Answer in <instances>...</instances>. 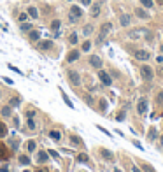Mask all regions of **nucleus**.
Masks as SVG:
<instances>
[{
    "label": "nucleus",
    "mask_w": 163,
    "mask_h": 172,
    "mask_svg": "<svg viewBox=\"0 0 163 172\" xmlns=\"http://www.w3.org/2000/svg\"><path fill=\"white\" fill-rule=\"evenodd\" d=\"M128 39H132V40H139V39L149 40L151 39V34H149V30H147V28H137V30L128 32Z\"/></svg>",
    "instance_id": "nucleus-1"
},
{
    "label": "nucleus",
    "mask_w": 163,
    "mask_h": 172,
    "mask_svg": "<svg viewBox=\"0 0 163 172\" xmlns=\"http://www.w3.org/2000/svg\"><path fill=\"white\" fill-rule=\"evenodd\" d=\"M81 16H83V9H81L79 5H72V7H70V13H69V21H70V23L79 21Z\"/></svg>",
    "instance_id": "nucleus-2"
},
{
    "label": "nucleus",
    "mask_w": 163,
    "mask_h": 172,
    "mask_svg": "<svg viewBox=\"0 0 163 172\" xmlns=\"http://www.w3.org/2000/svg\"><path fill=\"white\" fill-rule=\"evenodd\" d=\"M110 28H112V25H110V23H104V25L100 27V34H98V39H97L98 44H102V42H104V39H105V35L110 32Z\"/></svg>",
    "instance_id": "nucleus-3"
},
{
    "label": "nucleus",
    "mask_w": 163,
    "mask_h": 172,
    "mask_svg": "<svg viewBox=\"0 0 163 172\" xmlns=\"http://www.w3.org/2000/svg\"><path fill=\"white\" fill-rule=\"evenodd\" d=\"M140 74H142V77H144V81H153V77H154V72L149 65H142Z\"/></svg>",
    "instance_id": "nucleus-4"
},
{
    "label": "nucleus",
    "mask_w": 163,
    "mask_h": 172,
    "mask_svg": "<svg viewBox=\"0 0 163 172\" xmlns=\"http://www.w3.org/2000/svg\"><path fill=\"white\" fill-rule=\"evenodd\" d=\"M67 76H69V81H70V84H74V86H79L81 84V76L77 70H69L67 72Z\"/></svg>",
    "instance_id": "nucleus-5"
},
{
    "label": "nucleus",
    "mask_w": 163,
    "mask_h": 172,
    "mask_svg": "<svg viewBox=\"0 0 163 172\" xmlns=\"http://www.w3.org/2000/svg\"><path fill=\"white\" fill-rule=\"evenodd\" d=\"M133 56H135L137 60H140V62H145V60H149L151 58V53L149 51H145V49H137L135 53H133Z\"/></svg>",
    "instance_id": "nucleus-6"
},
{
    "label": "nucleus",
    "mask_w": 163,
    "mask_h": 172,
    "mask_svg": "<svg viewBox=\"0 0 163 172\" xmlns=\"http://www.w3.org/2000/svg\"><path fill=\"white\" fill-rule=\"evenodd\" d=\"M98 77H100L102 84H105V86H110V84H112V79H110V76L107 74L105 70H100V72H98Z\"/></svg>",
    "instance_id": "nucleus-7"
},
{
    "label": "nucleus",
    "mask_w": 163,
    "mask_h": 172,
    "mask_svg": "<svg viewBox=\"0 0 163 172\" xmlns=\"http://www.w3.org/2000/svg\"><path fill=\"white\" fill-rule=\"evenodd\" d=\"M100 9H102L100 2H97V4H91V9H89V16H91V18H98V16H100Z\"/></svg>",
    "instance_id": "nucleus-8"
},
{
    "label": "nucleus",
    "mask_w": 163,
    "mask_h": 172,
    "mask_svg": "<svg viewBox=\"0 0 163 172\" xmlns=\"http://www.w3.org/2000/svg\"><path fill=\"white\" fill-rule=\"evenodd\" d=\"M89 65L95 67V69H100L102 67V58L97 56V55H91V56H89Z\"/></svg>",
    "instance_id": "nucleus-9"
},
{
    "label": "nucleus",
    "mask_w": 163,
    "mask_h": 172,
    "mask_svg": "<svg viewBox=\"0 0 163 172\" xmlns=\"http://www.w3.org/2000/svg\"><path fill=\"white\" fill-rule=\"evenodd\" d=\"M135 16L140 19H149V13L144 9V7H137L135 9Z\"/></svg>",
    "instance_id": "nucleus-10"
},
{
    "label": "nucleus",
    "mask_w": 163,
    "mask_h": 172,
    "mask_svg": "<svg viewBox=\"0 0 163 172\" xmlns=\"http://www.w3.org/2000/svg\"><path fill=\"white\" fill-rule=\"evenodd\" d=\"M119 23H121V27H128V25L132 23L130 14H119Z\"/></svg>",
    "instance_id": "nucleus-11"
},
{
    "label": "nucleus",
    "mask_w": 163,
    "mask_h": 172,
    "mask_svg": "<svg viewBox=\"0 0 163 172\" xmlns=\"http://www.w3.org/2000/svg\"><path fill=\"white\" fill-rule=\"evenodd\" d=\"M27 14L30 16L32 19H39V16H40L39 11H37V7H33V5H30V7L27 9Z\"/></svg>",
    "instance_id": "nucleus-12"
},
{
    "label": "nucleus",
    "mask_w": 163,
    "mask_h": 172,
    "mask_svg": "<svg viewBox=\"0 0 163 172\" xmlns=\"http://www.w3.org/2000/svg\"><path fill=\"white\" fill-rule=\"evenodd\" d=\"M28 39H30L32 42H37V40L40 39V32H39V30H33V28H32V30L28 32Z\"/></svg>",
    "instance_id": "nucleus-13"
},
{
    "label": "nucleus",
    "mask_w": 163,
    "mask_h": 172,
    "mask_svg": "<svg viewBox=\"0 0 163 172\" xmlns=\"http://www.w3.org/2000/svg\"><path fill=\"white\" fill-rule=\"evenodd\" d=\"M137 111H139V114H144L145 111H147V102L142 98V100H139V106H137Z\"/></svg>",
    "instance_id": "nucleus-14"
},
{
    "label": "nucleus",
    "mask_w": 163,
    "mask_h": 172,
    "mask_svg": "<svg viewBox=\"0 0 163 172\" xmlns=\"http://www.w3.org/2000/svg\"><path fill=\"white\" fill-rule=\"evenodd\" d=\"M49 160V154L46 153V151H39V154H37V162L39 163H46Z\"/></svg>",
    "instance_id": "nucleus-15"
},
{
    "label": "nucleus",
    "mask_w": 163,
    "mask_h": 172,
    "mask_svg": "<svg viewBox=\"0 0 163 172\" xmlns=\"http://www.w3.org/2000/svg\"><path fill=\"white\" fill-rule=\"evenodd\" d=\"M0 114L4 116V118H9V116L13 114V107H11V106H5V107H2V109H0Z\"/></svg>",
    "instance_id": "nucleus-16"
},
{
    "label": "nucleus",
    "mask_w": 163,
    "mask_h": 172,
    "mask_svg": "<svg viewBox=\"0 0 163 172\" xmlns=\"http://www.w3.org/2000/svg\"><path fill=\"white\" fill-rule=\"evenodd\" d=\"M60 27H62V21H60V19H54L53 23H51V30L54 32V34H60Z\"/></svg>",
    "instance_id": "nucleus-17"
},
{
    "label": "nucleus",
    "mask_w": 163,
    "mask_h": 172,
    "mask_svg": "<svg viewBox=\"0 0 163 172\" xmlns=\"http://www.w3.org/2000/svg\"><path fill=\"white\" fill-rule=\"evenodd\" d=\"M53 48V40H42V42H39V49H51Z\"/></svg>",
    "instance_id": "nucleus-18"
},
{
    "label": "nucleus",
    "mask_w": 163,
    "mask_h": 172,
    "mask_svg": "<svg viewBox=\"0 0 163 172\" xmlns=\"http://www.w3.org/2000/svg\"><path fill=\"white\" fill-rule=\"evenodd\" d=\"M79 51H70V53H69V56H67V62L69 63H72V62H75V60H77V58H79Z\"/></svg>",
    "instance_id": "nucleus-19"
},
{
    "label": "nucleus",
    "mask_w": 163,
    "mask_h": 172,
    "mask_svg": "<svg viewBox=\"0 0 163 172\" xmlns=\"http://www.w3.org/2000/svg\"><path fill=\"white\" fill-rule=\"evenodd\" d=\"M93 34V25H86V27L83 28V35L84 37H89Z\"/></svg>",
    "instance_id": "nucleus-20"
},
{
    "label": "nucleus",
    "mask_w": 163,
    "mask_h": 172,
    "mask_svg": "<svg viewBox=\"0 0 163 172\" xmlns=\"http://www.w3.org/2000/svg\"><path fill=\"white\" fill-rule=\"evenodd\" d=\"M19 28H21V32H30L32 28H33V25H32V23L23 21V23H21V27H19Z\"/></svg>",
    "instance_id": "nucleus-21"
},
{
    "label": "nucleus",
    "mask_w": 163,
    "mask_h": 172,
    "mask_svg": "<svg viewBox=\"0 0 163 172\" xmlns=\"http://www.w3.org/2000/svg\"><path fill=\"white\" fill-rule=\"evenodd\" d=\"M49 137H51L53 141H60V139H62V133L56 132V130H51V132H49Z\"/></svg>",
    "instance_id": "nucleus-22"
},
{
    "label": "nucleus",
    "mask_w": 163,
    "mask_h": 172,
    "mask_svg": "<svg viewBox=\"0 0 163 172\" xmlns=\"http://www.w3.org/2000/svg\"><path fill=\"white\" fill-rule=\"evenodd\" d=\"M140 4H142V7H145V9H151L154 5V0H140Z\"/></svg>",
    "instance_id": "nucleus-23"
},
{
    "label": "nucleus",
    "mask_w": 163,
    "mask_h": 172,
    "mask_svg": "<svg viewBox=\"0 0 163 172\" xmlns=\"http://www.w3.org/2000/svg\"><path fill=\"white\" fill-rule=\"evenodd\" d=\"M18 162L21 163V165H30V158H28V156H25V154H21V156H19Z\"/></svg>",
    "instance_id": "nucleus-24"
},
{
    "label": "nucleus",
    "mask_w": 163,
    "mask_h": 172,
    "mask_svg": "<svg viewBox=\"0 0 163 172\" xmlns=\"http://www.w3.org/2000/svg\"><path fill=\"white\" fill-rule=\"evenodd\" d=\"M69 42H70L72 46L77 44V34H75V32H72V34H70V37H69Z\"/></svg>",
    "instance_id": "nucleus-25"
},
{
    "label": "nucleus",
    "mask_w": 163,
    "mask_h": 172,
    "mask_svg": "<svg viewBox=\"0 0 163 172\" xmlns=\"http://www.w3.org/2000/svg\"><path fill=\"white\" fill-rule=\"evenodd\" d=\"M27 125H28V128H30V130H35V128H37V123L33 121V118H28Z\"/></svg>",
    "instance_id": "nucleus-26"
},
{
    "label": "nucleus",
    "mask_w": 163,
    "mask_h": 172,
    "mask_svg": "<svg viewBox=\"0 0 163 172\" xmlns=\"http://www.w3.org/2000/svg\"><path fill=\"white\" fill-rule=\"evenodd\" d=\"M35 148H37V142H35V141H30V142L27 144V149L30 151V153H32V151H35Z\"/></svg>",
    "instance_id": "nucleus-27"
},
{
    "label": "nucleus",
    "mask_w": 163,
    "mask_h": 172,
    "mask_svg": "<svg viewBox=\"0 0 163 172\" xmlns=\"http://www.w3.org/2000/svg\"><path fill=\"white\" fill-rule=\"evenodd\" d=\"M81 49H83V51H89V49H91V40H84Z\"/></svg>",
    "instance_id": "nucleus-28"
},
{
    "label": "nucleus",
    "mask_w": 163,
    "mask_h": 172,
    "mask_svg": "<svg viewBox=\"0 0 163 172\" xmlns=\"http://www.w3.org/2000/svg\"><path fill=\"white\" fill-rule=\"evenodd\" d=\"M7 135V127L4 123H0V137H5Z\"/></svg>",
    "instance_id": "nucleus-29"
},
{
    "label": "nucleus",
    "mask_w": 163,
    "mask_h": 172,
    "mask_svg": "<svg viewBox=\"0 0 163 172\" xmlns=\"http://www.w3.org/2000/svg\"><path fill=\"white\" fill-rule=\"evenodd\" d=\"M149 139H151V141L156 139V128H151V130H149Z\"/></svg>",
    "instance_id": "nucleus-30"
},
{
    "label": "nucleus",
    "mask_w": 163,
    "mask_h": 172,
    "mask_svg": "<svg viewBox=\"0 0 163 172\" xmlns=\"http://www.w3.org/2000/svg\"><path fill=\"white\" fill-rule=\"evenodd\" d=\"M77 160H79V162H88V154H79Z\"/></svg>",
    "instance_id": "nucleus-31"
},
{
    "label": "nucleus",
    "mask_w": 163,
    "mask_h": 172,
    "mask_svg": "<svg viewBox=\"0 0 163 172\" xmlns=\"http://www.w3.org/2000/svg\"><path fill=\"white\" fill-rule=\"evenodd\" d=\"M27 18H28V14L27 13H21V14H19V21H27Z\"/></svg>",
    "instance_id": "nucleus-32"
},
{
    "label": "nucleus",
    "mask_w": 163,
    "mask_h": 172,
    "mask_svg": "<svg viewBox=\"0 0 163 172\" xmlns=\"http://www.w3.org/2000/svg\"><path fill=\"white\" fill-rule=\"evenodd\" d=\"M63 100H65V104H67V106H69V107H74V106H72V102L69 100V97H67L65 93H63Z\"/></svg>",
    "instance_id": "nucleus-33"
},
{
    "label": "nucleus",
    "mask_w": 163,
    "mask_h": 172,
    "mask_svg": "<svg viewBox=\"0 0 163 172\" xmlns=\"http://www.w3.org/2000/svg\"><path fill=\"white\" fill-rule=\"evenodd\" d=\"M13 123H14V127H16V128H19V118H18V116H14V118H13Z\"/></svg>",
    "instance_id": "nucleus-34"
},
{
    "label": "nucleus",
    "mask_w": 163,
    "mask_h": 172,
    "mask_svg": "<svg viewBox=\"0 0 163 172\" xmlns=\"http://www.w3.org/2000/svg\"><path fill=\"white\" fill-rule=\"evenodd\" d=\"M102 154H104V158H112V154H110L107 149H104V151H102Z\"/></svg>",
    "instance_id": "nucleus-35"
},
{
    "label": "nucleus",
    "mask_w": 163,
    "mask_h": 172,
    "mask_svg": "<svg viewBox=\"0 0 163 172\" xmlns=\"http://www.w3.org/2000/svg\"><path fill=\"white\" fill-rule=\"evenodd\" d=\"M144 172H156L151 165H144Z\"/></svg>",
    "instance_id": "nucleus-36"
},
{
    "label": "nucleus",
    "mask_w": 163,
    "mask_h": 172,
    "mask_svg": "<svg viewBox=\"0 0 163 172\" xmlns=\"http://www.w3.org/2000/svg\"><path fill=\"white\" fill-rule=\"evenodd\" d=\"M70 141L74 142V144H81V139H77L75 135H72V137H70Z\"/></svg>",
    "instance_id": "nucleus-37"
},
{
    "label": "nucleus",
    "mask_w": 163,
    "mask_h": 172,
    "mask_svg": "<svg viewBox=\"0 0 163 172\" xmlns=\"http://www.w3.org/2000/svg\"><path fill=\"white\" fill-rule=\"evenodd\" d=\"M19 98H13V100H11V106H19Z\"/></svg>",
    "instance_id": "nucleus-38"
},
{
    "label": "nucleus",
    "mask_w": 163,
    "mask_h": 172,
    "mask_svg": "<svg viewBox=\"0 0 163 172\" xmlns=\"http://www.w3.org/2000/svg\"><path fill=\"white\" fill-rule=\"evenodd\" d=\"M81 4H83V5H86V7H88V5H91V0H81Z\"/></svg>",
    "instance_id": "nucleus-39"
},
{
    "label": "nucleus",
    "mask_w": 163,
    "mask_h": 172,
    "mask_svg": "<svg viewBox=\"0 0 163 172\" xmlns=\"http://www.w3.org/2000/svg\"><path fill=\"white\" fill-rule=\"evenodd\" d=\"M105 106H107V102H105V100H100V107H102V111H105Z\"/></svg>",
    "instance_id": "nucleus-40"
},
{
    "label": "nucleus",
    "mask_w": 163,
    "mask_h": 172,
    "mask_svg": "<svg viewBox=\"0 0 163 172\" xmlns=\"http://www.w3.org/2000/svg\"><path fill=\"white\" fill-rule=\"evenodd\" d=\"M118 119H119V121H121V119H125V112H119V114H118Z\"/></svg>",
    "instance_id": "nucleus-41"
},
{
    "label": "nucleus",
    "mask_w": 163,
    "mask_h": 172,
    "mask_svg": "<svg viewBox=\"0 0 163 172\" xmlns=\"http://www.w3.org/2000/svg\"><path fill=\"white\" fill-rule=\"evenodd\" d=\"M49 154L53 156V158H58V154H56V151H49Z\"/></svg>",
    "instance_id": "nucleus-42"
},
{
    "label": "nucleus",
    "mask_w": 163,
    "mask_h": 172,
    "mask_svg": "<svg viewBox=\"0 0 163 172\" xmlns=\"http://www.w3.org/2000/svg\"><path fill=\"white\" fill-rule=\"evenodd\" d=\"M4 81H5L7 84H13V79H9V77H4Z\"/></svg>",
    "instance_id": "nucleus-43"
},
{
    "label": "nucleus",
    "mask_w": 163,
    "mask_h": 172,
    "mask_svg": "<svg viewBox=\"0 0 163 172\" xmlns=\"http://www.w3.org/2000/svg\"><path fill=\"white\" fill-rule=\"evenodd\" d=\"M0 172H9V169H7V167H5V165H4V167L0 169Z\"/></svg>",
    "instance_id": "nucleus-44"
},
{
    "label": "nucleus",
    "mask_w": 163,
    "mask_h": 172,
    "mask_svg": "<svg viewBox=\"0 0 163 172\" xmlns=\"http://www.w3.org/2000/svg\"><path fill=\"white\" fill-rule=\"evenodd\" d=\"M158 74H160V76H161V77H163V67H160V70H158Z\"/></svg>",
    "instance_id": "nucleus-45"
},
{
    "label": "nucleus",
    "mask_w": 163,
    "mask_h": 172,
    "mask_svg": "<svg viewBox=\"0 0 163 172\" xmlns=\"http://www.w3.org/2000/svg\"><path fill=\"white\" fill-rule=\"evenodd\" d=\"M132 170H133V172H142L140 169H137V167H132Z\"/></svg>",
    "instance_id": "nucleus-46"
},
{
    "label": "nucleus",
    "mask_w": 163,
    "mask_h": 172,
    "mask_svg": "<svg viewBox=\"0 0 163 172\" xmlns=\"http://www.w3.org/2000/svg\"><path fill=\"white\" fill-rule=\"evenodd\" d=\"M156 4H160V5H163V0H156Z\"/></svg>",
    "instance_id": "nucleus-47"
},
{
    "label": "nucleus",
    "mask_w": 163,
    "mask_h": 172,
    "mask_svg": "<svg viewBox=\"0 0 163 172\" xmlns=\"http://www.w3.org/2000/svg\"><path fill=\"white\" fill-rule=\"evenodd\" d=\"M37 172H48V170H42V169H39V170H37Z\"/></svg>",
    "instance_id": "nucleus-48"
},
{
    "label": "nucleus",
    "mask_w": 163,
    "mask_h": 172,
    "mask_svg": "<svg viewBox=\"0 0 163 172\" xmlns=\"http://www.w3.org/2000/svg\"><path fill=\"white\" fill-rule=\"evenodd\" d=\"M114 172H121V170H119V169H116V170H114Z\"/></svg>",
    "instance_id": "nucleus-49"
},
{
    "label": "nucleus",
    "mask_w": 163,
    "mask_h": 172,
    "mask_svg": "<svg viewBox=\"0 0 163 172\" xmlns=\"http://www.w3.org/2000/svg\"><path fill=\"white\" fill-rule=\"evenodd\" d=\"M160 49H161V53H163V44H161V48H160Z\"/></svg>",
    "instance_id": "nucleus-50"
},
{
    "label": "nucleus",
    "mask_w": 163,
    "mask_h": 172,
    "mask_svg": "<svg viewBox=\"0 0 163 172\" xmlns=\"http://www.w3.org/2000/svg\"><path fill=\"white\" fill-rule=\"evenodd\" d=\"M67 2H72V0H67Z\"/></svg>",
    "instance_id": "nucleus-51"
},
{
    "label": "nucleus",
    "mask_w": 163,
    "mask_h": 172,
    "mask_svg": "<svg viewBox=\"0 0 163 172\" xmlns=\"http://www.w3.org/2000/svg\"><path fill=\"white\" fill-rule=\"evenodd\" d=\"M0 97H2V93H0Z\"/></svg>",
    "instance_id": "nucleus-52"
}]
</instances>
